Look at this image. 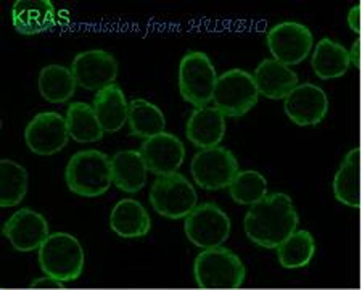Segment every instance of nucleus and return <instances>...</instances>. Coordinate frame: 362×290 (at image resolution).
<instances>
[{
    "mask_svg": "<svg viewBox=\"0 0 362 290\" xmlns=\"http://www.w3.org/2000/svg\"><path fill=\"white\" fill-rule=\"evenodd\" d=\"M298 224L300 216L295 203L284 192L267 194L261 202L250 207L243 219L248 239L266 250H276L298 229Z\"/></svg>",
    "mask_w": 362,
    "mask_h": 290,
    "instance_id": "f257e3e1",
    "label": "nucleus"
},
{
    "mask_svg": "<svg viewBox=\"0 0 362 290\" xmlns=\"http://www.w3.org/2000/svg\"><path fill=\"white\" fill-rule=\"evenodd\" d=\"M37 261L44 276L65 286L83 276L86 253L78 237L69 232H54L37 250Z\"/></svg>",
    "mask_w": 362,
    "mask_h": 290,
    "instance_id": "f03ea898",
    "label": "nucleus"
},
{
    "mask_svg": "<svg viewBox=\"0 0 362 290\" xmlns=\"http://www.w3.org/2000/svg\"><path fill=\"white\" fill-rule=\"evenodd\" d=\"M194 279L203 290H235L245 284L247 268L230 248H206L194 260Z\"/></svg>",
    "mask_w": 362,
    "mask_h": 290,
    "instance_id": "7ed1b4c3",
    "label": "nucleus"
},
{
    "mask_svg": "<svg viewBox=\"0 0 362 290\" xmlns=\"http://www.w3.org/2000/svg\"><path fill=\"white\" fill-rule=\"evenodd\" d=\"M65 181L74 195L95 199L113 185L112 156L100 150H81L69 158Z\"/></svg>",
    "mask_w": 362,
    "mask_h": 290,
    "instance_id": "20e7f679",
    "label": "nucleus"
},
{
    "mask_svg": "<svg viewBox=\"0 0 362 290\" xmlns=\"http://www.w3.org/2000/svg\"><path fill=\"white\" fill-rule=\"evenodd\" d=\"M218 78L211 58L204 52L190 50L180 58L177 69L179 92L184 100L195 108L208 107L209 102H213Z\"/></svg>",
    "mask_w": 362,
    "mask_h": 290,
    "instance_id": "39448f33",
    "label": "nucleus"
},
{
    "mask_svg": "<svg viewBox=\"0 0 362 290\" xmlns=\"http://www.w3.org/2000/svg\"><path fill=\"white\" fill-rule=\"evenodd\" d=\"M150 205L166 219H185L198 205L195 185L184 174L174 173L156 178L148 194Z\"/></svg>",
    "mask_w": 362,
    "mask_h": 290,
    "instance_id": "423d86ee",
    "label": "nucleus"
},
{
    "mask_svg": "<svg viewBox=\"0 0 362 290\" xmlns=\"http://www.w3.org/2000/svg\"><path fill=\"white\" fill-rule=\"evenodd\" d=\"M259 100L255 76L242 68H233L221 74L214 89L213 107L226 118H240Z\"/></svg>",
    "mask_w": 362,
    "mask_h": 290,
    "instance_id": "0eeeda50",
    "label": "nucleus"
},
{
    "mask_svg": "<svg viewBox=\"0 0 362 290\" xmlns=\"http://www.w3.org/2000/svg\"><path fill=\"white\" fill-rule=\"evenodd\" d=\"M232 221L223 208L213 202L197 205L184 219V234L192 245L202 250L223 247L230 237Z\"/></svg>",
    "mask_w": 362,
    "mask_h": 290,
    "instance_id": "6e6552de",
    "label": "nucleus"
},
{
    "mask_svg": "<svg viewBox=\"0 0 362 290\" xmlns=\"http://www.w3.org/2000/svg\"><path fill=\"white\" fill-rule=\"evenodd\" d=\"M190 173L198 187L204 190L229 189L233 179L240 173L237 156L229 149H203L192 158Z\"/></svg>",
    "mask_w": 362,
    "mask_h": 290,
    "instance_id": "1a4fd4ad",
    "label": "nucleus"
},
{
    "mask_svg": "<svg viewBox=\"0 0 362 290\" xmlns=\"http://www.w3.org/2000/svg\"><path fill=\"white\" fill-rule=\"evenodd\" d=\"M266 44L274 60L291 68L300 65L311 54L314 36L303 23L280 21L267 31Z\"/></svg>",
    "mask_w": 362,
    "mask_h": 290,
    "instance_id": "9d476101",
    "label": "nucleus"
},
{
    "mask_svg": "<svg viewBox=\"0 0 362 290\" xmlns=\"http://www.w3.org/2000/svg\"><path fill=\"white\" fill-rule=\"evenodd\" d=\"M71 71L79 87L97 94L116 83L119 65L110 52L93 49L81 52L73 58Z\"/></svg>",
    "mask_w": 362,
    "mask_h": 290,
    "instance_id": "9b49d317",
    "label": "nucleus"
},
{
    "mask_svg": "<svg viewBox=\"0 0 362 290\" xmlns=\"http://www.w3.org/2000/svg\"><path fill=\"white\" fill-rule=\"evenodd\" d=\"M68 141L66 118L57 112L37 113L25 129L28 149L39 156H52L62 152Z\"/></svg>",
    "mask_w": 362,
    "mask_h": 290,
    "instance_id": "f8f14e48",
    "label": "nucleus"
},
{
    "mask_svg": "<svg viewBox=\"0 0 362 290\" xmlns=\"http://www.w3.org/2000/svg\"><path fill=\"white\" fill-rule=\"evenodd\" d=\"M2 232L16 252L29 253L37 252L44 245L50 236V228L42 213L33 208H21L5 221Z\"/></svg>",
    "mask_w": 362,
    "mask_h": 290,
    "instance_id": "ddd939ff",
    "label": "nucleus"
},
{
    "mask_svg": "<svg viewBox=\"0 0 362 290\" xmlns=\"http://www.w3.org/2000/svg\"><path fill=\"white\" fill-rule=\"evenodd\" d=\"M284 112L296 126H317L329 113V97L322 87L316 84H298L284 98Z\"/></svg>",
    "mask_w": 362,
    "mask_h": 290,
    "instance_id": "4468645a",
    "label": "nucleus"
},
{
    "mask_svg": "<svg viewBox=\"0 0 362 290\" xmlns=\"http://www.w3.org/2000/svg\"><path fill=\"white\" fill-rule=\"evenodd\" d=\"M139 152L142 153L148 171L156 178L177 173L185 160V145L168 131L144 141Z\"/></svg>",
    "mask_w": 362,
    "mask_h": 290,
    "instance_id": "2eb2a0df",
    "label": "nucleus"
},
{
    "mask_svg": "<svg viewBox=\"0 0 362 290\" xmlns=\"http://www.w3.org/2000/svg\"><path fill=\"white\" fill-rule=\"evenodd\" d=\"M10 20L21 36H37L55 26L57 11L50 0H16Z\"/></svg>",
    "mask_w": 362,
    "mask_h": 290,
    "instance_id": "dca6fc26",
    "label": "nucleus"
},
{
    "mask_svg": "<svg viewBox=\"0 0 362 290\" xmlns=\"http://www.w3.org/2000/svg\"><path fill=\"white\" fill-rule=\"evenodd\" d=\"M226 116L213 105L195 108L185 124V136L198 147H218L226 136Z\"/></svg>",
    "mask_w": 362,
    "mask_h": 290,
    "instance_id": "f3484780",
    "label": "nucleus"
},
{
    "mask_svg": "<svg viewBox=\"0 0 362 290\" xmlns=\"http://www.w3.org/2000/svg\"><path fill=\"white\" fill-rule=\"evenodd\" d=\"M335 199L344 207L359 208L362 203V156L359 149H353L343 156L332 182Z\"/></svg>",
    "mask_w": 362,
    "mask_h": 290,
    "instance_id": "a211bd4d",
    "label": "nucleus"
},
{
    "mask_svg": "<svg viewBox=\"0 0 362 290\" xmlns=\"http://www.w3.org/2000/svg\"><path fill=\"white\" fill-rule=\"evenodd\" d=\"M255 81L258 86L259 95L269 100H284L298 83V74L290 66L284 65L274 58H266L256 66Z\"/></svg>",
    "mask_w": 362,
    "mask_h": 290,
    "instance_id": "6ab92c4d",
    "label": "nucleus"
},
{
    "mask_svg": "<svg viewBox=\"0 0 362 290\" xmlns=\"http://www.w3.org/2000/svg\"><path fill=\"white\" fill-rule=\"evenodd\" d=\"M110 229L121 239H142L151 229V218L142 203L122 199L110 213Z\"/></svg>",
    "mask_w": 362,
    "mask_h": 290,
    "instance_id": "aec40b11",
    "label": "nucleus"
},
{
    "mask_svg": "<svg viewBox=\"0 0 362 290\" xmlns=\"http://www.w3.org/2000/svg\"><path fill=\"white\" fill-rule=\"evenodd\" d=\"M113 184L126 194H137L145 187L148 168L139 150H119L112 156Z\"/></svg>",
    "mask_w": 362,
    "mask_h": 290,
    "instance_id": "412c9836",
    "label": "nucleus"
},
{
    "mask_svg": "<svg viewBox=\"0 0 362 290\" xmlns=\"http://www.w3.org/2000/svg\"><path fill=\"white\" fill-rule=\"evenodd\" d=\"M351 65V54L340 42L324 37L314 45L311 66L319 79L330 81L346 74Z\"/></svg>",
    "mask_w": 362,
    "mask_h": 290,
    "instance_id": "4be33fe9",
    "label": "nucleus"
},
{
    "mask_svg": "<svg viewBox=\"0 0 362 290\" xmlns=\"http://www.w3.org/2000/svg\"><path fill=\"white\" fill-rule=\"evenodd\" d=\"M92 107L105 132H118L127 123L129 116V103L124 92L118 84H113L97 92L93 97Z\"/></svg>",
    "mask_w": 362,
    "mask_h": 290,
    "instance_id": "5701e85b",
    "label": "nucleus"
},
{
    "mask_svg": "<svg viewBox=\"0 0 362 290\" xmlns=\"http://www.w3.org/2000/svg\"><path fill=\"white\" fill-rule=\"evenodd\" d=\"M127 124L134 137H140L144 141L165 132L166 118L163 110L145 98H134L129 103V116Z\"/></svg>",
    "mask_w": 362,
    "mask_h": 290,
    "instance_id": "b1692460",
    "label": "nucleus"
},
{
    "mask_svg": "<svg viewBox=\"0 0 362 290\" xmlns=\"http://www.w3.org/2000/svg\"><path fill=\"white\" fill-rule=\"evenodd\" d=\"M279 265L285 269H301L311 265L316 255V239L306 229H296L276 248Z\"/></svg>",
    "mask_w": 362,
    "mask_h": 290,
    "instance_id": "393cba45",
    "label": "nucleus"
},
{
    "mask_svg": "<svg viewBox=\"0 0 362 290\" xmlns=\"http://www.w3.org/2000/svg\"><path fill=\"white\" fill-rule=\"evenodd\" d=\"M65 118L69 137L76 142L92 144L98 142L105 136L103 127L95 115V110L89 103H69Z\"/></svg>",
    "mask_w": 362,
    "mask_h": 290,
    "instance_id": "a878e982",
    "label": "nucleus"
},
{
    "mask_svg": "<svg viewBox=\"0 0 362 290\" xmlns=\"http://www.w3.org/2000/svg\"><path fill=\"white\" fill-rule=\"evenodd\" d=\"M76 79L71 68L63 65H47L39 73L37 87L40 95L50 103H66L76 92Z\"/></svg>",
    "mask_w": 362,
    "mask_h": 290,
    "instance_id": "bb28decb",
    "label": "nucleus"
},
{
    "mask_svg": "<svg viewBox=\"0 0 362 290\" xmlns=\"http://www.w3.org/2000/svg\"><path fill=\"white\" fill-rule=\"evenodd\" d=\"M29 189L28 170L18 161H0V207L11 208L25 200Z\"/></svg>",
    "mask_w": 362,
    "mask_h": 290,
    "instance_id": "cd10ccee",
    "label": "nucleus"
},
{
    "mask_svg": "<svg viewBox=\"0 0 362 290\" xmlns=\"http://www.w3.org/2000/svg\"><path fill=\"white\" fill-rule=\"evenodd\" d=\"M229 195L238 205L253 207L267 195V179L256 170H240L230 184Z\"/></svg>",
    "mask_w": 362,
    "mask_h": 290,
    "instance_id": "c85d7f7f",
    "label": "nucleus"
},
{
    "mask_svg": "<svg viewBox=\"0 0 362 290\" xmlns=\"http://www.w3.org/2000/svg\"><path fill=\"white\" fill-rule=\"evenodd\" d=\"M348 25L353 29V31H356V33L359 31V8L358 7H354L351 11H349Z\"/></svg>",
    "mask_w": 362,
    "mask_h": 290,
    "instance_id": "c756f323",
    "label": "nucleus"
}]
</instances>
